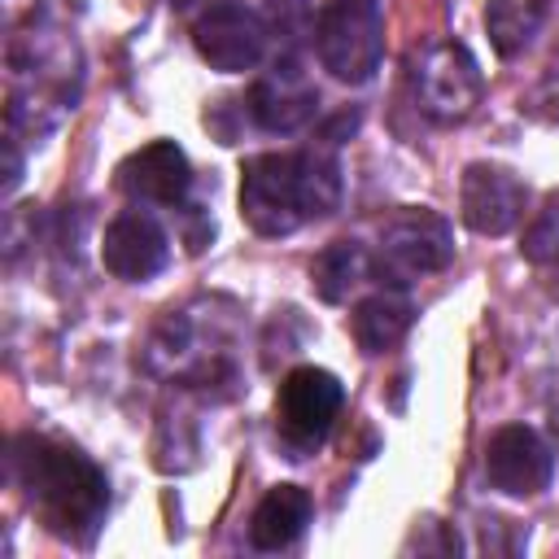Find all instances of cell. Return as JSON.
<instances>
[{"instance_id": "obj_1", "label": "cell", "mask_w": 559, "mask_h": 559, "mask_svg": "<svg viewBox=\"0 0 559 559\" xmlns=\"http://www.w3.org/2000/svg\"><path fill=\"white\" fill-rule=\"evenodd\" d=\"M9 472L52 537L70 546L96 542L109 511V480L83 450L44 432H22L9 445Z\"/></svg>"}, {"instance_id": "obj_2", "label": "cell", "mask_w": 559, "mask_h": 559, "mask_svg": "<svg viewBox=\"0 0 559 559\" xmlns=\"http://www.w3.org/2000/svg\"><path fill=\"white\" fill-rule=\"evenodd\" d=\"M341 205V166L328 148L258 153L240 166V218L258 236H293Z\"/></svg>"}, {"instance_id": "obj_3", "label": "cell", "mask_w": 559, "mask_h": 559, "mask_svg": "<svg viewBox=\"0 0 559 559\" xmlns=\"http://www.w3.org/2000/svg\"><path fill=\"white\" fill-rule=\"evenodd\" d=\"M454 262V231L445 214L428 205H402L384 227L371 258V275L384 288H411L424 275H437Z\"/></svg>"}, {"instance_id": "obj_4", "label": "cell", "mask_w": 559, "mask_h": 559, "mask_svg": "<svg viewBox=\"0 0 559 559\" xmlns=\"http://www.w3.org/2000/svg\"><path fill=\"white\" fill-rule=\"evenodd\" d=\"M314 48L332 79L367 83L384 57L380 0H323L314 22Z\"/></svg>"}, {"instance_id": "obj_5", "label": "cell", "mask_w": 559, "mask_h": 559, "mask_svg": "<svg viewBox=\"0 0 559 559\" xmlns=\"http://www.w3.org/2000/svg\"><path fill=\"white\" fill-rule=\"evenodd\" d=\"M341 402H345V389L323 367H293L284 376L275 397V432L288 459H306L328 441L341 415Z\"/></svg>"}, {"instance_id": "obj_6", "label": "cell", "mask_w": 559, "mask_h": 559, "mask_svg": "<svg viewBox=\"0 0 559 559\" xmlns=\"http://www.w3.org/2000/svg\"><path fill=\"white\" fill-rule=\"evenodd\" d=\"M411 83H415L419 109L432 122H445V127L472 118L480 96H485V74L476 66V57L454 39L424 48L415 70H411Z\"/></svg>"}, {"instance_id": "obj_7", "label": "cell", "mask_w": 559, "mask_h": 559, "mask_svg": "<svg viewBox=\"0 0 559 559\" xmlns=\"http://www.w3.org/2000/svg\"><path fill=\"white\" fill-rule=\"evenodd\" d=\"M271 26L245 0H210L192 22V44L201 61L223 74H245L266 57Z\"/></svg>"}, {"instance_id": "obj_8", "label": "cell", "mask_w": 559, "mask_h": 559, "mask_svg": "<svg viewBox=\"0 0 559 559\" xmlns=\"http://www.w3.org/2000/svg\"><path fill=\"white\" fill-rule=\"evenodd\" d=\"M485 476L507 498H537L555 476V450L524 424H502L485 441Z\"/></svg>"}, {"instance_id": "obj_9", "label": "cell", "mask_w": 559, "mask_h": 559, "mask_svg": "<svg viewBox=\"0 0 559 559\" xmlns=\"http://www.w3.org/2000/svg\"><path fill=\"white\" fill-rule=\"evenodd\" d=\"M528 205V188L515 170L493 162H472L459 183V214L476 236H507Z\"/></svg>"}, {"instance_id": "obj_10", "label": "cell", "mask_w": 559, "mask_h": 559, "mask_svg": "<svg viewBox=\"0 0 559 559\" xmlns=\"http://www.w3.org/2000/svg\"><path fill=\"white\" fill-rule=\"evenodd\" d=\"M100 262L114 280L144 284L166 271L170 262V236L148 210H122L100 240Z\"/></svg>"}, {"instance_id": "obj_11", "label": "cell", "mask_w": 559, "mask_h": 559, "mask_svg": "<svg viewBox=\"0 0 559 559\" xmlns=\"http://www.w3.org/2000/svg\"><path fill=\"white\" fill-rule=\"evenodd\" d=\"M118 188L135 205H162L179 210L192 188V166L175 140H153L118 162Z\"/></svg>"}, {"instance_id": "obj_12", "label": "cell", "mask_w": 559, "mask_h": 559, "mask_svg": "<svg viewBox=\"0 0 559 559\" xmlns=\"http://www.w3.org/2000/svg\"><path fill=\"white\" fill-rule=\"evenodd\" d=\"M314 105H319V92L306 79V70H297V61H275L249 87V100H245L249 118L271 135H288V131L306 127L314 118Z\"/></svg>"}, {"instance_id": "obj_13", "label": "cell", "mask_w": 559, "mask_h": 559, "mask_svg": "<svg viewBox=\"0 0 559 559\" xmlns=\"http://www.w3.org/2000/svg\"><path fill=\"white\" fill-rule=\"evenodd\" d=\"M411 323H415V306L402 288H380L362 297L349 314V332L362 354H389L411 332Z\"/></svg>"}, {"instance_id": "obj_14", "label": "cell", "mask_w": 559, "mask_h": 559, "mask_svg": "<svg viewBox=\"0 0 559 559\" xmlns=\"http://www.w3.org/2000/svg\"><path fill=\"white\" fill-rule=\"evenodd\" d=\"M310 493L301 485H275L266 489V498L253 507V520H249V542L258 550H288L306 524H310Z\"/></svg>"}, {"instance_id": "obj_15", "label": "cell", "mask_w": 559, "mask_h": 559, "mask_svg": "<svg viewBox=\"0 0 559 559\" xmlns=\"http://www.w3.org/2000/svg\"><path fill=\"white\" fill-rule=\"evenodd\" d=\"M550 0H489L485 4V31L498 57H520L533 35L546 26Z\"/></svg>"}, {"instance_id": "obj_16", "label": "cell", "mask_w": 559, "mask_h": 559, "mask_svg": "<svg viewBox=\"0 0 559 559\" xmlns=\"http://www.w3.org/2000/svg\"><path fill=\"white\" fill-rule=\"evenodd\" d=\"M371 275V258H367V249L358 245V240H332L328 249H319L314 253V262H310V284H314V293L323 297V301H345L362 280Z\"/></svg>"}, {"instance_id": "obj_17", "label": "cell", "mask_w": 559, "mask_h": 559, "mask_svg": "<svg viewBox=\"0 0 559 559\" xmlns=\"http://www.w3.org/2000/svg\"><path fill=\"white\" fill-rule=\"evenodd\" d=\"M520 253L537 266H559V192L533 214V223L524 227Z\"/></svg>"}, {"instance_id": "obj_18", "label": "cell", "mask_w": 559, "mask_h": 559, "mask_svg": "<svg viewBox=\"0 0 559 559\" xmlns=\"http://www.w3.org/2000/svg\"><path fill=\"white\" fill-rule=\"evenodd\" d=\"M266 13H271L266 26H275L288 39H297L306 31V22H310V4L306 0H266Z\"/></svg>"}, {"instance_id": "obj_19", "label": "cell", "mask_w": 559, "mask_h": 559, "mask_svg": "<svg viewBox=\"0 0 559 559\" xmlns=\"http://www.w3.org/2000/svg\"><path fill=\"white\" fill-rule=\"evenodd\" d=\"M17 179H22V157H17L13 135H9V140H4V192H13V188H17Z\"/></svg>"}, {"instance_id": "obj_20", "label": "cell", "mask_w": 559, "mask_h": 559, "mask_svg": "<svg viewBox=\"0 0 559 559\" xmlns=\"http://www.w3.org/2000/svg\"><path fill=\"white\" fill-rule=\"evenodd\" d=\"M542 96H546L550 105H559V44H555V52H550V61H546V79H542Z\"/></svg>"}]
</instances>
